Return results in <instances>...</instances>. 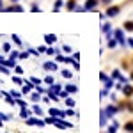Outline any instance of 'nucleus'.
<instances>
[{
    "label": "nucleus",
    "instance_id": "1",
    "mask_svg": "<svg viewBox=\"0 0 133 133\" xmlns=\"http://www.w3.org/2000/svg\"><path fill=\"white\" fill-rule=\"evenodd\" d=\"M114 37L117 39V43H119L121 46H126V44H128L126 36H124V29H115V30H114Z\"/></svg>",
    "mask_w": 133,
    "mask_h": 133
},
{
    "label": "nucleus",
    "instance_id": "2",
    "mask_svg": "<svg viewBox=\"0 0 133 133\" xmlns=\"http://www.w3.org/2000/svg\"><path fill=\"white\" fill-rule=\"evenodd\" d=\"M103 110H105V114H107V117H108V119H114V115L119 112L117 105H107V107H105Z\"/></svg>",
    "mask_w": 133,
    "mask_h": 133
},
{
    "label": "nucleus",
    "instance_id": "3",
    "mask_svg": "<svg viewBox=\"0 0 133 133\" xmlns=\"http://www.w3.org/2000/svg\"><path fill=\"white\" fill-rule=\"evenodd\" d=\"M121 92H123V96H124V98H128V99H130V98L133 96V87L130 85V83H126V85L123 87V91H121Z\"/></svg>",
    "mask_w": 133,
    "mask_h": 133
},
{
    "label": "nucleus",
    "instance_id": "4",
    "mask_svg": "<svg viewBox=\"0 0 133 133\" xmlns=\"http://www.w3.org/2000/svg\"><path fill=\"white\" fill-rule=\"evenodd\" d=\"M119 7H117V5H114V7H108V9H107V16H108V18H114V16H117V14H119Z\"/></svg>",
    "mask_w": 133,
    "mask_h": 133
},
{
    "label": "nucleus",
    "instance_id": "5",
    "mask_svg": "<svg viewBox=\"0 0 133 133\" xmlns=\"http://www.w3.org/2000/svg\"><path fill=\"white\" fill-rule=\"evenodd\" d=\"M64 91L68 92V94H75V92L78 91V87H76L75 83H66V87H64Z\"/></svg>",
    "mask_w": 133,
    "mask_h": 133
},
{
    "label": "nucleus",
    "instance_id": "6",
    "mask_svg": "<svg viewBox=\"0 0 133 133\" xmlns=\"http://www.w3.org/2000/svg\"><path fill=\"white\" fill-rule=\"evenodd\" d=\"M94 5H98V0H87V4H85L83 7H85L87 11H92V7H94Z\"/></svg>",
    "mask_w": 133,
    "mask_h": 133
},
{
    "label": "nucleus",
    "instance_id": "7",
    "mask_svg": "<svg viewBox=\"0 0 133 133\" xmlns=\"http://www.w3.org/2000/svg\"><path fill=\"white\" fill-rule=\"evenodd\" d=\"M44 69H46V71H55V69H57V64H55V62H46V64H44Z\"/></svg>",
    "mask_w": 133,
    "mask_h": 133
},
{
    "label": "nucleus",
    "instance_id": "8",
    "mask_svg": "<svg viewBox=\"0 0 133 133\" xmlns=\"http://www.w3.org/2000/svg\"><path fill=\"white\" fill-rule=\"evenodd\" d=\"M117 44H119V43H117V39H115V37H112V39H107V46H108V48H115Z\"/></svg>",
    "mask_w": 133,
    "mask_h": 133
},
{
    "label": "nucleus",
    "instance_id": "9",
    "mask_svg": "<svg viewBox=\"0 0 133 133\" xmlns=\"http://www.w3.org/2000/svg\"><path fill=\"white\" fill-rule=\"evenodd\" d=\"M112 87H114V78L110 76V78H108V80L105 82V87H103V89H107V91H110Z\"/></svg>",
    "mask_w": 133,
    "mask_h": 133
},
{
    "label": "nucleus",
    "instance_id": "10",
    "mask_svg": "<svg viewBox=\"0 0 133 133\" xmlns=\"http://www.w3.org/2000/svg\"><path fill=\"white\" fill-rule=\"evenodd\" d=\"M123 29L126 32H133V21H126V23L123 25Z\"/></svg>",
    "mask_w": 133,
    "mask_h": 133
},
{
    "label": "nucleus",
    "instance_id": "11",
    "mask_svg": "<svg viewBox=\"0 0 133 133\" xmlns=\"http://www.w3.org/2000/svg\"><path fill=\"white\" fill-rule=\"evenodd\" d=\"M62 76H64V78H68V80H71V78H73V73L69 71V69H62Z\"/></svg>",
    "mask_w": 133,
    "mask_h": 133
},
{
    "label": "nucleus",
    "instance_id": "12",
    "mask_svg": "<svg viewBox=\"0 0 133 133\" xmlns=\"http://www.w3.org/2000/svg\"><path fill=\"white\" fill-rule=\"evenodd\" d=\"M46 37V43H55L57 41V36L55 34H48V36H44Z\"/></svg>",
    "mask_w": 133,
    "mask_h": 133
},
{
    "label": "nucleus",
    "instance_id": "13",
    "mask_svg": "<svg viewBox=\"0 0 133 133\" xmlns=\"http://www.w3.org/2000/svg\"><path fill=\"white\" fill-rule=\"evenodd\" d=\"M124 131L133 133V121H130V123H126V124H124Z\"/></svg>",
    "mask_w": 133,
    "mask_h": 133
},
{
    "label": "nucleus",
    "instance_id": "14",
    "mask_svg": "<svg viewBox=\"0 0 133 133\" xmlns=\"http://www.w3.org/2000/svg\"><path fill=\"white\" fill-rule=\"evenodd\" d=\"M66 107H75V99H73V98H66Z\"/></svg>",
    "mask_w": 133,
    "mask_h": 133
},
{
    "label": "nucleus",
    "instance_id": "15",
    "mask_svg": "<svg viewBox=\"0 0 133 133\" xmlns=\"http://www.w3.org/2000/svg\"><path fill=\"white\" fill-rule=\"evenodd\" d=\"M44 82H46V83H50V85H53V83H55V80H53V76H51V75H48V76L44 78Z\"/></svg>",
    "mask_w": 133,
    "mask_h": 133
},
{
    "label": "nucleus",
    "instance_id": "16",
    "mask_svg": "<svg viewBox=\"0 0 133 133\" xmlns=\"http://www.w3.org/2000/svg\"><path fill=\"white\" fill-rule=\"evenodd\" d=\"M46 53H48V55H55V53H59V50H57V48H48Z\"/></svg>",
    "mask_w": 133,
    "mask_h": 133
},
{
    "label": "nucleus",
    "instance_id": "17",
    "mask_svg": "<svg viewBox=\"0 0 133 133\" xmlns=\"http://www.w3.org/2000/svg\"><path fill=\"white\" fill-rule=\"evenodd\" d=\"M62 50H64V53H71V46H69V44H64V46H62Z\"/></svg>",
    "mask_w": 133,
    "mask_h": 133
},
{
    "label": "nucleus",
    "instance_id": "18",
    "mask_svg": "<svg viewBox=\"0 0 133 133\" xmlns=\"http://www.w3.org/2000/svg\"><path fill=\"white\" fill-rule=\"evenodd\" d=\"M34 112L37 114V115H43V110H41V108H39V107H37V105L34 107Z\"/></svg>",
    "mask_w": 133,
    "mask_h": 133
},
{
    "label": "nucleus",
    "instance_id": "19",
    "mask_svg": "<svg viewBox=\"0 0 133 133\" xmlns=\"http://www.w3.org/2000/svg\"><path fill=\"white\" fill-rule=\"evenodd\" d=\"M12 82L16 83V85H20V83H21V78H18V76H14V78H12Z\"/></svg>",
    "mask_w": 133,
    "mask_h": 133
},
{
    "label": "nucleus",
    "instance_id": "20",
    "mask_svg": "<svg viewBox=\"0 0 133 133\" xmlns=\"http://www.w3.org/2000/svg\"><path fill=\"white\" fill-rule=\"evenodd\" d=\"M108 96V91L107 89H101V98H107Z\"/></svg>",
    "mask_w": 133,
    "mask_h": 133
},
{
    "label": "nucleus",
    "instance_id": "21",
    "mask_svg": "<svg viewBox=\"0 0 133 133\" xmlns=\"http://www.w3.org/2000/svg\"><path fill=\"white\" fill-rule=\"evenodd\" d=\"M12 39H14V43H18V44H21V41H20V37H18V36H12Z\"/></svg>",
    "mask_w": 133,
    "mask_h": 133
},
{
    "label": "nucleus",
    "instance_id": "22",
    "mask_svg": "<svg viewBox=\"0 0 133 133\" xmlns=\"http://www.w3.org/2000/svg\"><path fill=\"white\" fill-rule=\"evenodd\" d=\"M73 59H75V61H78V59H80V53H78V51H75V55H73Z\"/></svg>",
    "mask_w": 133,
    "mask_h": 133
},
{
    "label": "nucleus",
    "instance_id": "23",
    "mask_svg": "<svg viewBox=\"0 0 133 133\" xmlns=\"http://www.w3.org/2000/svg\"><path fill=\"white\" fill-rule=\"evenodd\" d=\"M126 41H128V44H130V46L133 48V37H130V39H126Z\"/></svg>",
    "mask_w": 133,
    "mask_h": 133
},
{
    "label": "nucleus",
    "instance_id": "24",
    "mask_svg": "<svg viewBox=\"0 0 133 133\" xmlns=\"http://www.w3.org/2000/svg\"><path fill=\"white\" fill-rule=\"evenodd\" d=\"M131 80H133V73H131Z\"/></svg>",
    "mask_w": 133,
    "mask_h": 133
}]
</instances>
